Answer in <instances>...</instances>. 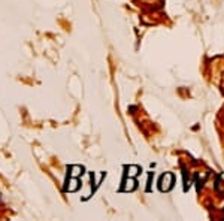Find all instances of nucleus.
<instances>
[{"mask_svg":"<svg viewBox=\"0 0 224 221\" xmlns=\"http://www.w3.org/2000/svg\"><path fill=\"white\" fill-rule=\"evenodd\" d=\"M135 188V182H133V179H129V181H126V185H124V190H133Z\"/></svg>","mask_w":224,"mask_h":221,"instance_id":"3","label":"nucleus"},{"mask_svg":"<svg viewBox=\"0 0 224 221\" xmlns=\"http://www.w3.org/2000/svg\"><path fill=\"white\" fill-rule=\"evenodd\" d=\"M78 187H79L78 179L75 176H72V179L69 181V185L66 187V191H75V190H78Z\"/></svg>","mask_w":224,"mask_h":221,"instance_id":"1","label":"nucleus"},{"mask_svg":"<svg viewBox=\"0 0 224 221\" xmlns=\"http://www.w3.org/2000/svg\"><path fill=\"white\" fill-rule=\"evenodd\" d=\"M129 170H130V172H127V173H129V176H135L136 173H138V170H139V169L136 167V166H130V167H129Z\"/></svg>","mask_w":224,"mask_h":221,"instance_id":"4","label":"nucleus"},{"mask_svg":"<svg viewBox=\"0 0 224 221\" xmlns=\"http://www.w3.org/2000/svg\"><path fill=\"white\" fill-rule=\"evenodd\" d=\"M81 173H82V167L81 166H72L70 167V176H75V178H76V176H79Z\"/></svg>","mask_w":224,"mask_h":221,"instance_id":"2","label":"nucleus"}]
</instances>
